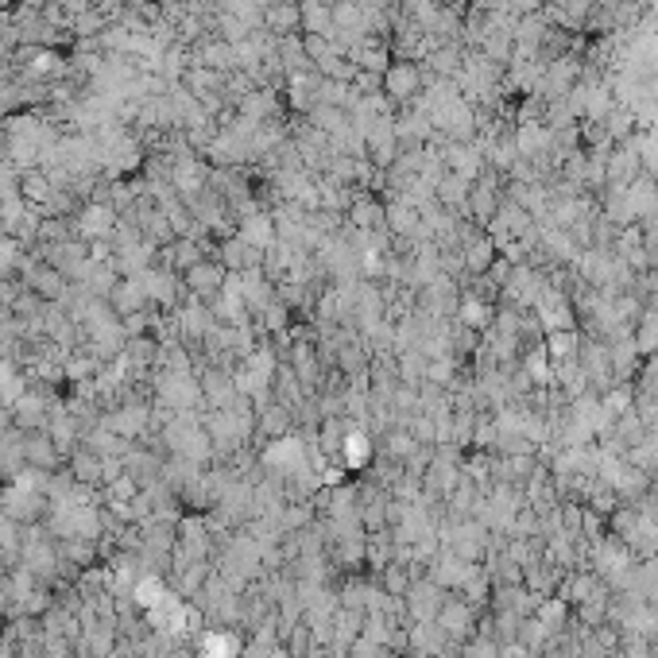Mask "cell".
<instances>
[{
  "label": "cell",
  "instance_id": "6da1fadb",
  "mask_svg": "<svg viewBox=\"0 0 658 658\" xmlns=\"http://www.w3.org/2000/svg\"><path fill=\"white\" fill-rule=\"evenodd\" d=\"M434 82V74L430 70H422L415 59H399L388 66V74H384V90H388V101H399V105H407V101H415L426 86Z\"/></svg>",
  "mask_w": 658,
  "mask_h": 658
},
{
  "label": "cell",
  "instance_id": "7a4b0ae2",
  "mask_svg": "<svg viewBox=\"0 0 658 658\" xmlns=\"http://www.w3.org/2000/svg\"><path fill=\"white\" fill-rule=\"evenodd\" d=\"M465 264L473 271H480V268H488L492 264V237H473L469 244H465Z\"/></svg>",
  "mask_w": 658,
  "mask_h": 658
},
{
  "label": "cell",
  "instance_id": "3957f363",
  "mask_svg": "<svg viewBox=\"0 0 658 658\" xmlns=\"http://www.w3.org/2000/svg\"><path fill=\"white\" fill-rule=\"evenodd\" d=\"M546 0H511V8H515V16H531V12H539Z\"/></svg>",
  "mask_w": 658,
  "mask_h": 658
},
{
  "label": "cell",
  "instance_id": "277c9868",
  "mask_svg": "<svg viewBox=\"0 0 658 658\" xmlns=\"http://www.w3.org/2000/svg\"><path fill=\"white\" fill-rule=\"evenodd\" d=\"M647 175H651V182L658 186V163H655V167H647Z\"/></svg>",
  "mask_w": 658,
  "mask_h": 658
}]
</instances>
